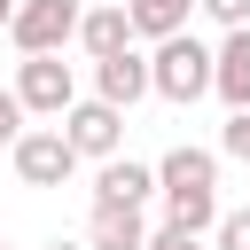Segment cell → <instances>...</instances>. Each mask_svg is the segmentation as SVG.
<instances>
[{
	"instance_id": "obj_1",
	"label": "cell",
	"mask_w": 250,
	"mask_h": 250,
	"mask_svg": "<svg viewBox=\"0 0 250 250\" xmlns=\"http://www.w3.org/2000/svg\"><path fill=\"white\" fill-rule=\"evenodd\" d=\"M156 195H164V227L180 234H211L219 227V156L211 148H164L156 164Z\"/></svg>"
},
{
	"instance_id": "obj_2",
	"label": "cell",
	"mask_w": 250,
	"mask_h": 250,
	"mask_svg": "<svg viewBox=\"0 0 250 250\" xmlns=\"http://www.w3.org/2000/svg\"><path fill=\"white\" fill-rule=\"evenodd\" d=\"M148 94H164V102H203L211 94V47L195 39V31H180V39H156V55H148Z\"/></svg>"
},
{
	"instance_id": "obj_3",
	"label": "cell",
	"mask_w": 250,
	"mask_h": 250,
	"mask_svg": "<svg viewBox=\"0 0 250 250\" xmlns=\"http://www.w3.org/2000/svg\"><path fill=\"white\" fill-rule=\"evenodd\" d=\"M78 0H16V16H8V39L23 47V55H62L70 39H78Z\"/></svg>"
},
{
	"instance_id": "obj_4",
	"label": "cell",
	"mask_w": 250,
	"mask_h": 250,
	"mask_svg": "<svg viewBox=\"0 0 250 250\" xmlns=\"http://www.w3.org/2000/svg\"><path fill=\"white\" fill-rule=\"evenodd\" d=\"M16 102H23V117H55V125H62V109L78 102L70 62H62V55H23V62H16Z\"/></svg>"
},
{
	"instance_id": "obj_5",
	"label": "cell",
	"mask_w": 250,
	"mask_h": 250,
	"mask_svg": "<svg viewBox=\"0 0 250 250\" xmlns=\"http://www.w3.org/2000/svg\"><path fill=\"white\" fill-rule=\"evenodd\" d=\"M8 156H16V180H23V188H62V180L78 172V156H70L62 125H31V133H23Z\"/></svg>"
},
{
	"instance_id": "obj_6",
	"label": "cell",
	"mask_w": 250,
	"mask_h": 250,
	"mask_svg": "<svg viewBox=\"0 0 250 250\" xmlns=\"http://www.w3.org/2000/svg\"><path fill=\"white\" fill-rule=\"evenodd\" d=\"M62 141H70V156H117L125 148V109H109V102H70L62 109Z\"/></svg>"
},
{
	"instance_id": "obj_7",
	"label": "cell",
	"mask_w": 250,
	"mask_h": 250,
	"mask_svg": "<svg viewBox=\"0 0 250 250\" xmlns=\"http://www.w3.org/2000/svg\"><path fill=\"white\" fill-rule=\"evenodd\" d=\"M156 195V164H133V156H109L94 172V211H141Z\"/></svg>"
},
{
	"instance_id": "obj_8",
	"label": "cell",
	"mask_w": 250,
	"mask_h": 250,
	"mask_svg": "<svg viewBox=\"0 0 250 250\" xmlns=\"http://www.w3.org/2000/svg\"><path fill=\"white\" fill-rule=\"evenodd\" d=\"M141 94H148V55H141V47H125V55H102V62H94V102L133 109Z\"/></svg>"
},
{
	"instance_id": "obj_9",
	"label": "cell",
	"mask_w": 250,
	"mask_h": 250,
	"mask_svg": "<svg viewBox=\"0 0 250 250\" xmlns=\"http://www.w3.org/2000/svg\"><path fill=\"white\" fill-rule=\"evenodd\" d=\"M211 94L227 109H250V31H227L211 47Z\"/></svg>"
},
{
	"instance_id": "obj_10",
	"label": "cell",
	"mask_w": 250,
	"mask_h": 250,
	"mask_svg": "<svg viewBox=\"0 0 250 250\" xmlns=\"http://www.w3.org/2000/svg\"><path fill=\"white\" fill-rule=\"evenodd\" d=\"M78 47L102 62V55H125L133 47V16H125V0H109V8H86L78 16Z\"/></svg>"
},
{
	"instance_id": "obj_11",
	"label": "cell",
	"mask_w": 250,
	"mask_h": 250,
	"mask_svg": "<svg viewBox=\"0 0 250 250\" xmlns=\"http://www.w3.org/2000/svg\"><path fill=\"white\" fill-rule=\"evenodd\" d=\"M195 8H203V0H125V16H133V39H180Z\"/></svg>"
},
{
	"instance_id": "obj_12",
	"label": "cell",
	"mask_w": 250,
	"mask_h": 250,
	"mask_svg": "<svg viewBox=\"0 0 250 250\" xmlns=\"http://www.w3.org/2000/svg\"><path fill=\"white\" fill-rule=\"evenodd\" d=\"M141 242H148L141 211H94V227H86V250H141Z\"/></svg>"
},
{
	"instance_id": "obj_13",
	"label": "cell",
	"mask_w": 250,
	"mask_h": 250,
	"mask_svg": "<svg viewBox=\"0 0 250 250\" xmlns=\"http://www.w3.org/2000/svg\"><path fill=\"white\" fill-rule=\"evenodd\" d=\"M211 250H250V211H219V227H211Z\"/></svg>"
},
{
	"instance_id": "obj_14",
	"label": "cell",
	"mask_w": 250,
	"mask_h": 250,
	"mask_svg": "<svg viewBox=\"0 0 250 250\" xmlns=\"http://www.w3.org/2000/svg\"><path fill=\"white\" fill-rule=\"evenodd\" d=\"M219 156H242V164H250V109H227V125H219Z\"/></svg>"
},
{
	"instance_id": "obj_15",
	"label": "cell",
	"mask_w": 250,
	"mask_h": 250,
	"mask_svg": "<svg viewBox=\"0 0 250 250\" xmlns=\"http://www.w3.org/2000/svg\"><path fill=\"white\" fill-rule=\"evenodd\" d=\"M31 125H23V102H16V86H0V148H16Z\"/></svg>"
},
{
	"instance_id": "obj_16",
	"label": "cell",
	"mask_w": 250,
	"mask_h": 250,
	"mask_svg": "<svg viewBox=\"0 0 250 250\" xmlns=\"http://www.w3.org/2000/svg\"><path fill=\"white\" fill-rule=\"evenodd\" d=\"M203 16L219 31H250V0H203Z\"/></svg>"
},
{
	"instance_id": "obj_17",
	"label": "cell",
	"mask_w": 250,
	"mask_h": 250,
	"mask_svg": "<svg viewBox=\"0 0 250 250\" xmlns=\"http://www.w3.org/2000/svg\"><path fill=\"white\" fill-rule=\"evenodd\" d=\"M141 250H211V234H180V227H156Z\"/></svg>"
},
{
	"instance_id": "obj_18",
	"label": "cell",
	"mask_w": 250,
	"mask_h": 250,
	"mask_svg": "<svg viewBox=\"0 0 250 250\" xmlns=\"http://www.w3.org/2000/svg\"><path fill=\"white\" fill-rule=\"evenodd\" d=\"M47 250H86V242H62V234H55V242H47Z\"/></svg>"
},
{
	"instance_id": "obj_19",
	"label": "cell",
	"mask_w": 250,
	"mask_h": 250,
	"mask_svg": "<svg viewBox=\"0 0 250 250\" xmlns=\"http://www.w3.org/2000/svg\"><path fill=\"white\" fill-rule=\"evenodd\" d=\"M8 16H16V0H0V31H8Z\"/></svg>"
},
{
	"instance_id": "obj_20",
	"label": "cell",
	"mask_w": 250,
	"mask_h": 250,
	"mask_svg": "<svg viewBox=\"0 0 250 250\" xmlns=\"http://www.w3.org/2000/svg\"><path fill=\"white\" fill-rule=\"evenodd\" d=\"M0 250H8V242H0Z\"/></svg>"
}]
</instances>
